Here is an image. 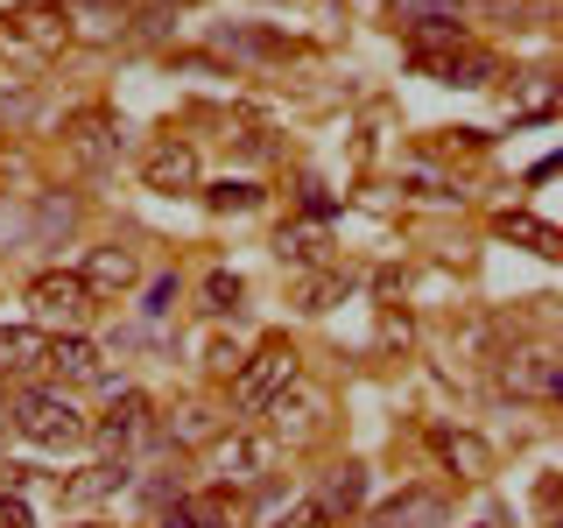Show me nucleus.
I'll return each instance as SVG.
<instances>
[{
    "instance_id": "nucleus-1",
    "label": "nucleus",
    "mask_w": 563,
    "mask_h": 528,
    "mask_svg": "<svg viewBox=\"0 0 563 528\" xmlns=\"http://www.w3.org/2000/svg\"><path fill=\"white\" fill-rule=\"evenodd\" d=\"M14 430L43 451H70V444L92 437V416H85L64 387H22V395H14Z\"/></svg>"
},
{
    "instance_id": "nucleus-2",
    "label": "nucleus",
    "mask_w": 563,
    "mask_h": 528,
    "mask_svg": "<svg viewBox=\"0 0 563 528\" xmlns=\"http://www.w3.org/2000/svg\"><path fill=\"white\" fill-rule=\"evenodd\" d=\"M296 381H303L296 345H289V339H268L254 360L233 366V409H240V416H268V402L282 395V387H296Z\"/></svg>"
},
{
    "instance_id": "nucleus-3",
    "label": "nucleus",
    "mask_w": 563,
    "mask_h": 528,
    "mask_svg": "<svg viewBox=\"0 0 563 528\" xmlns=\"http://www.w3.org/2000/svg\"><path fill=\"white\" fill-rule=\"evenodd\" d=\"M29 310H35V331H78L92 317V289L78 282V268H49L29 282Z\"/></svg>"
},
{
    "instance_id": "nucleus-4",
    "label": "nucleus",
    "mask_w": 563,
    "mask_h": 528,
    "mask_svg": "<svg viewBox=\"0 0 563 528\" xmlns=\"http://www.w3.org/2000/svg\"><path fill=\"white\" fill-rule=\"evenodd\" d=\"M64 148H70V163H78V169H106V163L120 155V128H113V113H106V106H85V113L70 120Z\"/></svg>"
},
{
    "instance_id": "nucleus-5",
    "label": "nucleus",
    "mask_w": 563,
    "mask_h": 528,
    "mask_svg": "<svg viewBox=\"0 0 563 528\" xmlns=\"http://www.w3.org/2000/svg\"><path fill=\"white\" fill-rule=\"evenodd\" d=\"M465 50H472V29L457 14H444V22H409V64L416 70H437V64L465 57Z\"/></svg>"
},
{
    "instance_id": "nucleus-6",
    "label": "nucleus",
    "mask_w": 563,
    "mask_h": 528,
    "mask_svg": "<svg viewBox=\"0 0 563 528\" xmlns=\"http://www.w3.org/2000/svg\"><path fill=\"white\" fill-rule=\"evenodd\" d=\"M155 528H233V486H205V493H176L155 515Z\"/></svg>"
},
{
    "instance_id": "nucleus-7",
    "label": "nucleus",
    "mask_w": 563,
    "mask_h": 528,
    "mask_svg": "<svg viewBox=\"0 0 563 528\" xmlns=\"http://www.w3.org/2000/svg\"><path fill=\"white\" fill-rule=\"evenodd\" d=\"M78 282H85L92 296H128L134 282H141V261H134V246H120V240L92 246V254H85V268H78Z\"/></svg>"
},
{
    "instance_id": "nucleus-8",
    "label": "nucleus",
    "mask_w": 563,
    "mask_h": 528,
    "mask_svg": "<svg viewBox=\"0 0 563 528\" xmlns=\"http://www.w3.org/2000/svg\"><path fill=\"white\" fill-rule=\"evenodd\" d=\"M141 184L163 190V198H176V190H198V148H190V141H155L148 163H141Z\"/></svg>"
},
{
    "instance_id": "nucleus-9",
    "label": "nucleus",
    "mask_w": 563,
    "mask_h": 528,
    "mask_svg": "<svg viewBox=\"0 0 563 528\" xmlns=\"http://www.w3.org/2000/svg\"><path fill=\"white\" fill-rule=\"evenodd\" d=\"M64 35H70V22H64V8H49V0H29V8H14V14H8V43L35 50V57L64 50Z\"/></svg>"
},
{
    "instance_id": "nucleus-10",
    "label": "nucleus",
    "mask_w": 563,
    "mask_h": 528,
    "mask_svg": "<svg viewBox=\"0 0 563 528\" xmlns=\"http://www.w3.org/2000/svg\"><path fill=\"white\" fill-rule=\"evenodd\" d=\"M268 416H275V437H282V444H310V437L324 430V402H317L303 381L282 387V395L268 402Z\"/></svg>"
},
{
    "instance_id": "nucleus-11",
    "label": "nucleus",
    "mask_w": 563,
    "mask_h": 528,
    "mask_svg": "<svg viewBox=\"0 0 563 528\" xmlns=\"http://www.w3.org/2000/svg\"><path fill=\"white\" fill-rule=\"evenodd\" d=\"M141 430H148V395H141V387H120L113 409L92 422V437H99V444L113 451V458H128V444H134Z\"/></svg>"
},
{
    "instance_id": "nucleus-12",
    "label": "nucleus",
    "mask_w": 563,
    "mask_h": 528,
    "mask_svg": "<svg viewBox=\"0 0 563 528\" xmlns=\"http://www.w3.org/2000/svg\"><path fill=\"white\" fill-rule=\"evenodd\" d=\"M49 374H57L64 387H92V381H106L99 345L85 339V331H64V339H49Z\"/></svg>"
},
{
    "instance_id": "nucleus-13",
    "label": "nucleus",
    "mask_w": 563,
    "mask_h": 528,
    "mask_svg": "<svg viewBox=\"0 0 563 528\" xmlns=\"http://www.w3.org/2000/svg\"><path fill=\"white\" fill-rule=\"evenodd\" d=\"M437 521H444V501H437L430 486H409V493H395V501H380L366 528H437Z\"/></svg>"
},
{
    "instance_id": "nucleus-14",
    "label": "nucleus",
    "mask_w": 563,
    "mask_h": 528,
    "mask_svg": "<svg viewBox=\"0 0 563 528\" xmlns=\"http://www.w3.org/2000/svg\"><path fill=\"white\" fill-rule=\"evenodd\" d=\"M268 458H275L268 437H219V444H211V465H219L225 480H261Z\"/></svg>"
},
{
    "instance_id": "nucleus-15",
    "label": "nucleus",
    "mask_w": 563,
    "mask_h": 528,
    "mask_svg": "<svg viewBox=\"0 0 563 528\" xmlns=\"http://www.w3.org/2000/svg\"><path fill=\"white\" fill-rule=\"evenodd\" d=\"M43 360H49V331H35V324L0 331V381H8V374H29V366H43Z\"/></svg>"
},
{
    "instance_id": "nucleus-16",
    "label": "nucleus",
    "mask_w": 563,
    "mask_h": 528,
    "mask_svg": "<svg viewBox=\"0 0 563 528\" xmlns=\"http://www.w3.org/2000/svg\"><path fill=\"white\" fill-rule=\"evenodd\" d=\"M507 387H515V395H536V402H556V352H521V360H507Z\"/></svg>"
},
{
    "instance_id": "nucleus-17",
    "label": "nucleus",
    "mask_w": 563,
    "mask_h": 528,
    "mask_svg": "<svg viewBox=\"0 0 563 528\" xmlns=\"http://www.w3.org/2000/svg\"><path fill=\"white\" fill-rule=\"evenodd\" d=\"M360 501H366V465H352V458H345V465H331V472H324V493H317V507L339 521V515H352Z\"/></svg>"
},
{
    "instance_id": "nucleus-18",
    "label": "nucleus",
    "mask_w": 563,
    "mask_h": 528,
    "mask_svg": "<svg viewBox=\"0 0 563 528\" xmlns=\"http://www.w3.org/2000/svg\"><path fill=\"white\" fill-rule=\"evenodd\" d=\"M437 444H444V458H451L457 472H465V480H486V465H493V458H486V444H479L472 430H444Z\"/></svg>"
},
{
    "instance_id": "nucleus-19",
    "label": "nucleus",
    "mask_w": 563,
    "mask_h": 528,
    "mask_svg": "<svg viewBox=\"0 0 563 528\" xmlns=\"http://www.w3.org/2000/svg\"><path fill=\"white\" fill-rule=\"evenodd\" d=\"M205 310H211V317L240 310V275H233V268H211V275H205Z\"/></svg>"
},
{
    "instance_id": "nucleus-20",
    "label": "nucleus",
    "mask_w": 563,
    "mask_h": 528,
    "mask_svg": "<svg viewBox=\"0 0 563 528\" xmlns=\"http://www.w3.org/2000/svg\"><path fill=\"white\" fill-rule=\"evenodd\" d=\"M275 254H282V261H324V233H303V226H282Z\"/></svg>"
},
{
    "instance_id": "nucleus-21",
    "label": "nucleus",
    "mask_w": 563,
    "mask_h": 528,
    "mask_svg": "<svg viewBox=\"0 0 563 528\" xmlns=\"http://www.w3.org/2000/svg\"><path fill=\"white\" fill-rule=\"evenodd\" d=\"M387 14L395 22H444V14H457V0H387Z\"/></svg>"
},
{
    "instance_id": "nucleus-22",
    "label": "nucleus",
    "mask_w": 563,
    "mask_h": 528,
    "mask_svg": "<svg viewBox=\"0 0 563 528\" xmlns=\"http://www.w3.org/2000/svg\"><path fill=\"white\" fill-rule=\"evenodd\" d=\"M205 205H211V211H254L261 190H254V184H219V190H205Z\"/></svg>"
},
{
    "instance_id": "nucleus-23",
    "label": "nucleus",
    "mask_w": 563,
    "mask_h": 528,
    "mask_svg": "<svg viewBox=\"0 0 563 528\" xmlns=\"http://www.w3.org/2000/svg\"><path fill=\"white\" fill-rule=\"evenodd\" d=\"M275 528H339V521H331L317 501H289V507L275 515Z\"/></svg>"
},
{
    "instance_id": "nucleus-24",
    "label": "nucleus",
    "mask_w": 563,
    "mask_h": 528,
    "mask_svg": "<svg viewBox=\"0 0 563 528\" xmlns=\"http://www.w3.org/2000/svg\"><path fill=\"white\" fill-rule=\"evenodd\" d=\"M205 437H211V409H184L169 422V444H205Z\"/></svg>"
},
{
    "instance_id": "nucleus-25",
    "label": "nucleus",
    "mask_w": 563,
    "mask_h": 528,
    "mask_svg": "<svg viewBox=\"0 0 563 528\" xmlns=\"http://www.w3.org/2000/svg\"><path fill=\"white\" fill-rule=\"evenodd\" d=\"M35 233H43V240L70 233V198H43V211H35Z\"/></svg>"
},
{
    "instance_id": "nucleus-26",
    "label": "nucleus",
    "mask_w": 563,
    "mask_h": 528,
    "mask_svg": "<svg viewBox=\"0 0 563 528\" xmlns=\"http://www.w3.org/2000/svg\"><path fill=\"white\" fill-rule=\"evenodd\" d=\"M500 233H521V240H536V254H556V233L536 219H500Z\"/></svg>"
},
{
    "instance_id": "nucleus-27",
    "label": "nucleus",
    "mask_w": 563,
    "mask_h": 528,
    "mask_svg": "<svg viewBox=\"0 0 563 528\" xmlns=\"http://www.w3.org/2000/svg\"><path fill=\"white\" fill-rule=\"evenodd\" d=\"M141 310H148V317H169V310H176V275H155V282H148V304H141Z\"/></svg>"
},
{
    "instance_id": "nucleus-28",
    "label": "nucleus",
    "mask_w": 563,
    "mask_h": 528,
    "mask_svg": "<svg viewBox=\"0 0 563 528\" xmlns=\"http://www.w3.org/2000/svg\"><path fill=\"white\" fill-rule=\"evenodd\" d=\"M331 289H339V275H324V282H310V289H303V310H331Z\"/></svg>"
},
{
    "instance_id": "nucleus-29",
    "label": "nucleus",
    "mask_w": 563,
    "mask_h": 528,
    "mask_svg": "<svg viewBox=\"0 0 563 528\" xmlns=\"http://www.w3.org/2000/svg\"><path fill=\"white\" fill-rule=\"evenodd\" d=\"M0 528H35L29 521V501H0Z\"/></svg>"
},
{
    "instance_id": "nucleus-30",
    "label": "nucleus",
    "mask_w": 563,
    "mask_h": 528,
    "mask_svg": "<svg viewBox=\"0 0 563 528\" xmlns=\"http://www.w3.org/2000/svg\"><path fill=\"white\" fill-rule=\"evenodd\" d=\"M0 422H8V381H0Z\"/></svg>"
},
{
    "instance_id": "nucleus-31",
    "label": "nucleus",
    "mask_w": 563,
    "mask_h": 528,
    "mask_svg": "<svg viewBox=\"0 0 563 528\" xmlns=\"http://www.w3.org/2000/svg\"><path fill=\"white\" fill-rule=\"evenodd\" d=\"M163 8H198V0H163Z\"/></svg>"
},
{
    "instance_id": "nucleus-32",
    "label": "nucleus",
    "mask_w": 563,
    "mask_h": 528,
    "mask_svg": "<svg viewBox=\"0 0 563 528\" xmlns=\"http://www.w3.org/2000/svg\"><path fill=\"white\" fill-rule=\"evenodd\" d=\"M106 8H120V0H106Z\"/></svg>"
}]
</instances>
